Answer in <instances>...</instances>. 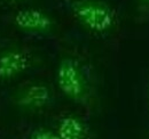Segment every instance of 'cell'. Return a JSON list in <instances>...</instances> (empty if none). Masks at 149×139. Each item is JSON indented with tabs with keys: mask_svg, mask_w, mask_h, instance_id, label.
Listing matches in <instances>:
<instances>
[{
	"mask_svg": "<svg viewBox=\"0 0 149 139\" xmlns=\"http://www.w3.org/2000/svg\"><path fill=\"white\" fill-rule=\"evenodd\" d=\"M30 139H61L56 131H52L46 128H37L32 131Z\"/></svg>",
	"mask_w": 149,
	"mask_h": 139,
	"instance_id": "7",
	"label": "cell"
},
{
	"mask_svg": "<svg viewBox=\"0 0 149 139\" xmlns=\"http://www.w3.org/2000/svg\"><path fill=\"white\" fill-rule=\"evenodd\" d=\"M14 24L19 30L32 33H47L52 30L54 21L46 12L37 8L19 9L14 16Z\"/></svg>",
	"mask_w": 149,
	"mask_h": 139,
	"instance_id": "5",
	"label": "cell"
},
{
	"mask_svg": "<svg viewBox=\"0 0 149 139\" xmlns=\"http://www.w3.org/2000/svg\"><path fill=\"white\" fill-rule=\"evenodd\" d=\"M32 55L22 48H8L0 52V81L12 80L31 66Z\"/></svg>",
	"mask_w": 149,
	"mask_h": 139,
	"instance_id": "4",
	"label": "cell"
},
{
	"mask_svg": "<svg viewBox=\"0 0 149 139\" xmlns=\"http://www.w3.org/2000/svg\"><path fill=\"white\" fill-rule=\"evenodd\" d=\"M53 100V92L51 88L42 82H33L22 87L14 96V104L19 108L28 112H38Z\"/></svg>",
	"mask_w": 149,
	"mask_h": 139,
	"instance_id": "3",
	"label": "cell"
},
{
	"mask_svg": "<svg viewBox=\"0 0 149 139\" xmlns=\"http://www.w3.org/2000/svg\"><path fill=\"white\" fill-rule=\"evenodd\" d=\"M56 83L61 92L80 103L87 96V81L79 63L71 57L62 58L56 71Z\"/></svg>",
	"mask_w": 149,
	"mask_h": 139,
	"instance_id": "2",
	"label": "cell"
},
{
	"mask_svg": "<svg viewBox=\"0 0 149 139\" xmlns=\"http://www.w3.org/2000/svg\"><path fill=\"white\" fill-rule=\"evenodd\" d=\"M71 12L85 29L95 33L110 31L116 23L113 8L103 0H76Z\"/></svg>",
	"mask_w": 149,
	"mask_h": 139,
	"instance_id": "1",
	"label": "cell"
},
{
	"mask_svg": "<svg viewBox=\"0 0 149 139\" xmlns=\"http://www.w3.org/2000/svg\"><path fill=\"white\" fill-rule=\"evenodd\" d=\"M141 3H143V5H149V0H139Z\"/></svg>",
	"mask_w": 149,
	"mask_h": 139,
	"instance_id": "8",
	"label": "cell"
},
{
	"mask_svg": "<svg viewBox=\"0 0 149 139\" xmlns=\"http://www.w3.org/2000/svg\"><path fill=\"white\" fill-rule=\"evenodd\" d=\"M9 1H21V0H9Z\"/></svg>",
	"mask_w": 149,
	"mask_h": 139,
	"instance_id": "9",
	"label": "cell"
},
{
	"mask_svg": "<svg viewBox=\"0 0 149 139\" xmlns=\"http://www.w3.org/2000/svg\"><path fill=\"white\" fill-rule=\"evenodd\" d=\"M61 139H86L87 127L81 119L74 115H65L60 119L56 129Z\"/></svg>",
	"mask_w": 149,
	"mask_h": 139,
	"instance_id": "6",
	"label": "cell"
}]
</instances>
